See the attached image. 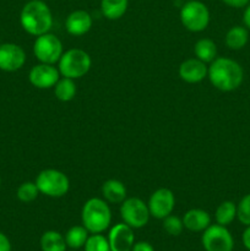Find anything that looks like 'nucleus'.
Segmentation results:
<instances>
[{
  "instance_id": "21",
  "label": "nucleus",
  "mask_w": 250,
  "mask_h": 251,
  "mask_svg": "<svg viewBox=\"0 0 250 251\" xmlns=\"http://www.w3.org/2000/svg\"><path fill=\"white\" fill-rule=\"evenodd\" d=\"M65 237L55 230H47L41 237L42 251H66Z\"/></svg>"
},
{
  "instance_id": "20",
  "label": "nucleus",
  "mask_w": 250,
  "mask_h": 251,
  "mask_svg": "<svg viewBox=\"0 0 250 251\" xmlns=\"http://www.w3.org/2000/svg\"><path fill=\"white\" fill-rule=\"evenodd\" d=\"M249 32L243 26H234L225 34V46L232 50H239L247 46Z\"/></svg>"
},
{
  "instance_id": "6",
  "label": "nucleus",
  "mask_w": 250,
  "mask_h": 251,
  "mask_svg": "<svg viewBox=\"0 0 250 251\" xmlns=\"http://www.w3.org/2000/svg\"><path fill=\"white\" fill-rule=\"evenodd\" d=\"M180 21L190 32H201L210 24V11L203 2L188 0L180 9Z\"/></svg>"
},
{
  "instance_id": "26",
  "label": "nucleus",
  "mask_w": 250,
  "mask_h": 251,
  "mask_svg": "<svg viewBox=\"0 0 250 251\" xmlns=\"http://www.w3.org/2000/svg\"><path fill=\"white\" fill-rule=\"evenodd\" d=\"M83 249H85V251H112L110 250L108 238H105L100 233L92 234L91 237H88Z\"/></svg>"
},
{
  "instance_id": "31",
  "label": "nucleus",
  "mask_w": 250,
  "mask_h": 251,
  "mask_svg": "<svg viewBox=\"0 0 250 251\" xmlns=\"http://www.w3.org/2000/svg\"><path fill=\"white\" fill-rule=\"evenodd\" d=\"M0 251H11V243L9 238L0 232Z\"/></svg>"
},
{
  "instance_id": "16",
  "label": "nucleus",
  "mask_w": 250,
  "mask_h": 251,
  "mask_svg": "<svg viewBox=\"0 0 250 251\" xmlns=\"http://www.w3.org/2000/svg\"><path fill=\"white\" fill-rule=\"evenodd\" d=\"M184 228L194 233L203 232L211 225V217L207 211L201 208H191L183 217Z\"/></svg>"
},
{
  "instance_id": "32",
  "label": "nucleus",
  "mask_w": 250,
  "mask_h": 251,
  "mask_svg": "<svg viewBox=\"0 0 250 251\" xmlns=\"http://www.w3.org/2000/svg\"><path fill=\"white\" fill-rule=\"evenodd\" d=\"M242 239H243V244H244L245 249L250 251V226H248L247 229L243 232Z\"/></svg>"
},
{
  "instance_id": "28",
  "label": "nucleus",
  "mask_w": 250,
  "mask_h": 251,
  "mask_svg": "<svg viewBox=\"0 0 250 251\" xmlns=\"http://www.w3.org/2000/svg\"><path fill=\"white\" fill-rule=\"evenodd\" d=\"M237 217L244 226H250V194L245 195L237 206Z\"/></svg>"
},
{
  "instance_id": "11",
  "label": "nucleus",
  "mask_w": 250,
  "mask_h": 251,
  "mask_svg": "<svg viewBox=\"0 0 250 251\" xmlns=\"http://www.w3.org/2000/svg\"><path fill=\"white\" fill-rule=\"evenodd\" d=\"M26 63V53L15 43L0 44V70L14 73L20 70Z\"/></svg>"
},
{
  "instance_id": "25",
  "label": "nucleus",
  "mask_w": 250,
  "mask_h": 251,
  "mask_svg": "<svg viewBox=\"0 0 250 251\" xmlns=\"http://www.w3.org/2000/svg\"><path fill=\"white\" fill-rule=\"evenodd\" d=\"M38 194L39 190L38 188H37L36 183H32V181H25V183H22L21 185L17 188L16 191L17 199H19L21 202L25 203L32 202V201L36 200Z\"/></svg>"
},
{
  "instance_id": "3",
  "label": "nucleus",
  "mask_w": 250,
  "mask_h": 251,
  "mask_svg": "<svg viewBox=\"0 0 250 251\" xmlns=\"http://www.w3.org/2000/svg\"><path fill=\"white\" fill-rule=\"evenodd\" d=\"M82 226L92 234L103 233L109 228L112 222V212L104 200L92 198L87 200L81 211Z\"/></svg>"
},
{
  "instance_id": "35",
  "label": "nucleus",
  "mask_w": 250,
  "mask_h": 251,
  "mask_svg": "<svg viewBox=\"0 0 250 251\" xmlns=\"http://www.w3.org/2000/svg\"><path fill=\"white\" fill-rule=\"evenodd\" d=\"M74 251H77V250H74Z\"/></svg>"
},
{
  "instance_id": "17",
  "label": "nucleus",
  "mask_w": 250,
  "mask_h": 251,
  "mask_svg": "<svg viewBox=\"0 0 250 251\" xmlns=\"http://www.w3.org/2000/svg\"><path fill=\"white\" fill-rule=\"evenodd\" d=\"M102 195L107 202L122 203L126 199V188L117 179H109L102 185Z\"/></svg>"
},
{
  "instance_id": "22",
  "label": "nucleus",
  "mask_w": 250,
  "mask_h": 251,
  "mask_svg": "<svg viewBox=\"0 0 250 251\" xmlns=\"http://www.w3.org/2000/svg\"><path fill=\"white\" fill-rule=\"evenodd\" d=\"M88 233L90 232L83 226H74L65 234L66 245L73 250L83 248L88 239Z\"/></svg>"
},
{
  "instance_id": "34",
  "label": "nucleus",
  "mask_w": 250,
  "mask_h": 251,
  "mask_svg": "<svg viewBox=\"0 0 250 251\" xmlns=\"http://www.w3.org/2000/svg\"><path fill=\"white\" fill-rule=\"evenodd\" d=\"M0 189H1V178H0Z\"/></svg>"
},
{
  "instance_id": "5",
  "label": "nucleus",
  "mask_w": 250,
  "mask_h": 251,
  "mask_svg": "<svg viewBox=\"0 0 250 251\" xmlns=\"http://www.w3.org/2000/svg\"><path fill=\"white\" fill-rule=\"evenodd\" d=\"M36 185L39 193L49 198H63L70 189V180L58 169H44L37 176Z\"/></svg>"
},
{
  "instance_id": "18",
  "label": "nucleus",
  "mask_w": 250,
  "mask_h": 251,
  "mask_svg": "<svg viewBox=\"0 0 250 251\" xmlns=\"http://www.w3.org/2000/svg\"><path fill=\"white\" fill-rule=\"evenodd\" d=\"M129 0H100V11L108 20H119L127 10Z\"/></svg>"
},
{
  "instance_id": "19",
  "label": "nucleus",
  "mask_w": 250,
  "mask_h": 251,
  "mask_svg": "<svg viewBox=\"0 0 250 251\" xmlns=\"http://www.w3.org/2000/svg\"><path fill=\"white\" fill-rule=\"evenodd\" d=\"M194 53L199 60L203 63H211L217 58V47L210 38H201L194 46Z\"/></svg>"
},
{
  "instance_id": "9",
  "label": "nucleus",
  "mask_w": 250,
  "mask_h": 251,
  "mask_svg": "<svg viewBox=\"0 0 250 251\" xmlns=\"http://www.w3.org/2000/svg\"><path fill=\"white\" fill-rule=\"evenodd\" d=\"M206 251H233L234 240L229 230L221 225H210L201 238Z\"/></svg>"
},
{
  "instance_id": "29",
  "label": "nucleus",
  "mask_w": 250,
  "mask_h": 251,
  "mask_svg": "<svg viewBox=\"0 0 250 251\" xmlns=\"http://www.w3.org/2000/svg\"><path fill=\"white\" fill-rule=\"evenodd\" d=\"M225 5L230 7H235V9H239V7H245L250 2V0H222Z\"/></svg>"
},
{
  "instance_id": "30",
  "label": "nucleus",
  "mask_w": 250,
  "mask_h": 251,
  "mask_svg": "<svg viewBox=\"0 0 250 251\" xmlns=\"http://www.w3.org/2000/svg\"><path fill=\"white\" fill-rule=\"evenodd\" d=\"M131 251H154V249L150 243L139 242V243H135Z\"/></svg>"
},
{
  "instance_id": "24",
  "label": "nucleus",
  "mask_w": 250,
  "mask_h": 251,
  "mask_svg": "<svg viewBox=\"0 0 250 251\" xmlns=\"http://www.w3.org/2000/svg\"><path fill=\"white\" fill-rule=\"evenodd\" d=\"M54 95L61 102H69L76 96V85L73 78H59L54 86Z\"/></svg>"
},
{
  "instance_id": "15",
  "label": "nucleus",
  "mask_w": 250,
  "mask_h": 251,
  "mask_svg": "<svg viewBox=\"0 0 250 251\" xmlns=\"http://www.w3.org/2000/svg\"><path fill=\"white\" fill-rule=\"evenodd\" d=\"M92 24V16L86 10H75L66 19L65 27L71 36L78 37L87 33Z\"/></svg>"
},
{
  "instance_id": "23",
  "label": "nucleus",
  "mask_w": 250,
  "mask_h": 251,
  "mask_svg": "<svg viewBox=\"0 0 250 251\" xmlns=\"http://www.w3.org/2000/svg\"><path fill=\"white\" fill-rule=\"evenodd\" d=\"M237 217V205L232 201H223L220 203L215 213V218L217 225L229 226Z\"/></svg>"
},
{
  "instance_id": "1",
  "label": "nucleus",
  "mask_w": 250,
  "mask_h": 251,
  "mask_svg": "<svg viewBox=\"0 0 250 251\" xmlns=\"http://www.w3.org/2000/svg\"><path fill=\"white\" fill-rule=\"evenodd\" d=\"M207 77L213 87L223 92L234 91L242 85L244 78L243 68L229 58H216L208 66Z\"/></svg>"
},
{
  "instance_id": "7",
  "label": "nucleus",
  "mask_w": 250,
  "mask_h": 251,
  "mask_svg": "<svg viewBox=\"0 0 250 251\" xmlns=\"http://www.w3.org/2000/svg\"><path fill=\"white\" fill-rule=\"evenodd\" d=\"M33 54L41 63L54 65L63 55V43L55 34H41L34 41Z\"/></svg>"
},
{
  "instance_id": "12",
  "label": "nucleus",
  "mask_w": 250,
  "mask_h": 251,
  "mask_svg": "<svg viewBox=\"0 0 250 251\" xmlns=\"http://www.w3.org/2000/svg\"><path fill=\"white\" fill-rule=\"evenodd\" d=\"M59 76H60V73L55 66L51 64L41 63L31 69L28 80L34 87L47 90L55 86V83L59 81Z\"/></svg>"
},
{
  "instance_id": "10",
  "label": "nucleus",
  "mask_w": 250,
  "mask_h": 251,
  "mask_svg": "<svg viewBox=\"0 0 250 251\" xmlns=\"http://www.w3.org/2000/svg\"><path fill=\"white\" fill-rule=\"evenodd\" d=\"M150 215L157 220H163L167 216L172 215L175 206V198L173 191L167 188H162L152 193L149 203Z\"/></svg>"
},
{
  "instance_id": "27",
  "label": "nucleus",
  "mask_w": 250,
  "mask_h": 251,
  "mask_svg": "<svg viewBox=\"0 0 250 251\" xmlns=\"http://www.w3.org/2000/svg\"><path fill=\"white\" fill-rule=\"evenodd\" d=\"M163 229L168 233L169 235H173V237H178L181 234L184 229L183 220H180L179 217L173 215L167 216L166 218H163Z\"/></svg>"
},
{
  "instance_id": "13",
  "label": "nucleus",
  "mask_w": 250,
  "mask_h": 251,
  "mask_svg": "<svg viewBox=\"0 0 250 251\" xmlns=\"http://www.w3.org/2000/svg\"><path fill=\"white\" fill-rule=\"evenodd\" d=\"M108 242L112 251H131L135 244V234L126 223H118L108 234Z\"/></svg>"
},
{
  "instance_id": "14",
  "label": "nucleus",
  "mask_w": 250,
  "mask_h": 251,
  "mask_svg": "<svg viewBox=\"0 0 250 251\" xmlns=\"http://www.w3.org/2000/svg\"><path fill=\"white\" fill-rule=\"evenodd\" d=\"M208 68L198 58H191L183 61L179 66V76L188 83L201 82L207 76Z\"/></svg>"
},
{
  "instance_id": "8",
  "label": "nucleus",
  "mask_w": 250,
  "mask_h": 251,
  "mask_svg": "<svg viewBox=\"0 0 250 251\" xmlns=\"http://www.w3.org/2000/svg\"><path fill=\"white\" fill-rule=\"evenodd\" d=\"M120 216L123 222L126 223L132 229H139L149 223V206L139 198L125 199L120 206Z\"/></svg>"
},
{
  "instance_id": "2",
  "label": "nucleus",
  "mask_w": 250,
  "mask_h": 251,
  "mask_svg": "<svg viewBox=\"0 0 250 251\" xmlns=\"http://www.w3.org/2000/svg\"><path fill=\"white\" fill-rule=\"evenodd\" d=\"M21 26L32 36L48 33L53 26V15L48 5L42 0H29L20 14Z\"/></svg>"
},
{
  "instance_id": "4",
  "label": "nucleus",
  "mask_w": 250,
  "mask_h": 251,
  "mask_svg": "<svg viewBox=\"0 0 250 251\" xmlns=\"http://www.w3.org/2000/svg\"><path fill=\"white\" fill-rule=\"evenodd\" d=\"M58 70L63 77L80 78L90 71L92 60L87 51L82 49H69L59 59Z\"/></svg>"
},
{
  "instance_id": "33",
  "label": "nucleus",
  "mask_w": 250,
  "mask_h": 251,
  "mask_svg": "<svg viewBox=\"0 0 250 251\" xmlns=\"http://www.w3.org/2000/svg\"><path fill=\"white\" fill-rule=\"evenodd\" d=\"M243 21H244L245 27L250 29V4H248L247 7H245L244 15H243Z\"/></svg>"
}]
</instances>
